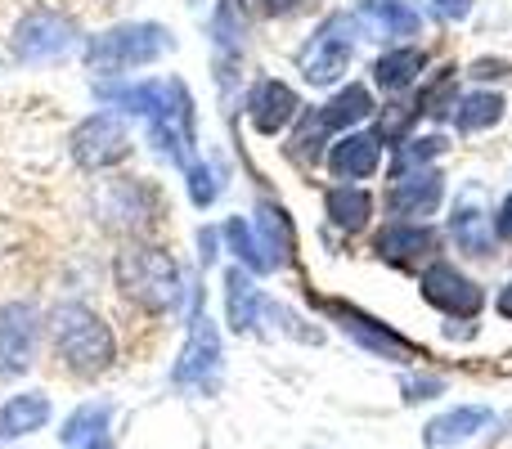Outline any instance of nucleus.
<instances>
[{
	"instance_id": "obj_1",
	"label": "nucleus",
	"mask_w": 512,
	"mask_h": 449,
	"mask_svg": "<svg viewBox=\"0 0 512 449\" xmlns=\"http://www.w3.org/2000/svg\"><path fill=\"white\" fill-rule=\"evenodd\" d=\"M50 337H54L59 360L68 364L72 373H86V378L104 373L108 364H113V355H117L113 328H108L95 310L77 306V301H63V306L50 315Z\"/></svg>"
},
{
	"instance_id": "obj_2",
	"label": "nucleus",
	"mask_w": 512,
	"mask_h": 449,
	"mask_svg": "<svg viewBox=\"0 0 512 449\" xmlns=\"http://www.w3.org/2000/svg\"><path fill=\"white\" fill-rule=\"evenodd\" d=\"M117 288L144 310H171L180 297V270L158 247H126L117 256Z\"/></svg>"
},
{
	"instance_id": "obj_3",
	"label": "nucleus",
	"mask_w": 512,
	"mask_h": 449,
	"mask_svg": "<svg viewBox=\"0 0 512 449\" xmlns=\"http://www.w3.org/2000/svg\"><path fill=\"white\" fill-rule=\"evenodd\" d=\"M167 45H171V36L162 27L131 23V27H117V32L99 36L86 50V63L95 72H126V68H140V63H153Z\"/></svg>"
},
{
	"instance_id": "obj_4",
	"label": "nucleus",
	"mask_w": 512,
	"mask_h": 449,
	"mask_svg": "<svg viewBox=\"0 0 512 449\" xmlns=\"http://www.w3.org/2000/svg\"><path fill=\"white\" fill-rule=\"evenodd\" d=\"M77 45V23L59 9H32L27 18H18L14 36H9V50L23 63H50Z\"/></svg>"
},
{
	"instance_id": "obj_5",
	"label": "nucleus",
	"mask_w": 512,
	"mask_h": 449,
	"mask_svg": "<svg viewBox=\"0 0 512 449\" xmlns=\"http://www.w3.org/2000/svg\"><path fill=\"white\" fill-rule=\"evenodd\" d=\"M351 45H355L351 14H333L315 36H310L306 50H301V72H306L310 86H333V81L346 72V63H351Z\"/></svg>"
},
{
	"instance_id": "obj_6",
	"label": "nucleus",
	"mask_w": 512,
	"mask_h": 449,
	"mask_svg": "<svg viewBox=\"0 0 512 449\" xmlns=\"http://www.w3.org/2000/svg\"><path fill=\"white\" fill-rule=\"evenodd\" d=\"M216 378H221V333L212 319H194V333L171 369V382L185 391H216Z\"/></svg>"
},
{
	"instance_id": "obj_7",
	"label": "nucleus",
	"mask_w": 512,
	"mask_h": 449,
	"mask_svg": "<svg viewBox=\"0 0 512 449\" xmlns=\"http://www.w3.org/2000/svg\"><path fill=\"white\" fill-rule=\"evenodd\" d=\"M36 342H41V315L27 301L0 310V378H18L32 369Z\"/></svg>"
},
{
	"instance_id": "obj_8",
	"label": "nucleus",
	"mask_w": 512,
	"mask_h": 449,
	"mask_svg": "<svg viewBox=\"0 0 512 449\" xmlns=\"http://www.w3.org/2000/svg\"><path fill=\"white\" fill-rule=\"evenodd\" d=\"M72 158H77L86 171H104V167H113V162H122L126 158L122 122L108 113L86 117V122L77 126V135H72Z\"/></svg>"
},
{
	"instance_id": "obj_9",
	"label": "nucleus",
	"mask_w": 512,
	"mask_h": 449,
	"mask_svg": "<svg viewBox=\"0 0 512 449\" xmlns=\"http://www.w3.org/2000/svg\"><path fill=\"white\" fill-rule=\"evenodd\" d=\"M328 315L342 324L346 337H355L360 346H369L373 355H387V360H418L414 342H405L400 333H391L387 324H378V319H369L364 310L355 306H342V301H328Z\"/></svg>"
},
{
	"instance_id": "obj_10",
	"label": "nucleus",
	"mask_w": 512,
	"mask_h": 449,
	"mask_svg": "<svg viewBox=\"0 0 512 449\" xmlns=\"http://www.w3.org/2000/svg\"><path fill=\"white\" fill-rule=\"evenodd\" d=\"M423 297L432 301V306H441L445 315H477L481 310V288L445 261H436L432 270L423 274Z\"/></svg>"
},
{
	"instance_id": "obj_11",
	"label": "nucleus",
	"mask_w": 512,
	"mask_h": 449,
	"mask_svg": "<svg viewBox=\"0 0 512 449\" xmlns=\"http://www.w3.org/2000/svg\"><path fill=\"white\" fill-rule=\"evenodd\" d=\"M373 113V99H369V90L364 86H346L342 95L333 99L328 108H319L315 117L306 122V131L297 135V144L301 149H315L319 144V135L324 131H342V126H355V122H364V117Z\"/></svg>"
},
{
	"instance_id": "obj_12",
	"label": "nucleus",
	"mask_w": 512,
	"mask_h": 449,
	"mask_svg": "<svg viewBox=\"0 0 512 449\" xmlns=\"http://www.w3.org/2000/svg\"><path fill=\"white\" fill-rule=\"evenodd\" d=\"M441 189H445L441 171L414 167V171H400L396 176L387 203L396 216H427V212H436V203H441Z\"/></svg>"
},
{
	"instance_id": "obj_13",
	"label": "nucleus",
	"mask_w": 512,
	"mask_h": 449,
	"mask_svg": "<svg viewBox=\"0 0 512 449\" xmlns=\"http://www.w3.org/2000/svg\"><path fill=\"white\" fill-rule=\"evenodd\" d=\"M297 108H301L297 95H292V86H283V81H261L248 99V117L261 135L283 131V126L297 117Z\"/></svg>"
},
{
	"instance_id": "obj_14",
	"label": "nucleus",
	"mask_w": 512,
	"mask_h": 449,
	"mask_svg": "<svg viewBox=\"0 0 512 449\" xmlns=\"http://www.w3.org/2000/svg\"><path fill=\"white\" fill-rule=\"evenodd\" d=\"M382 162V140L369 131H355V135H342V140L333 144V153H328V167H333V176L342 180H364L373 176Z\"/></svg>"
},
{
	"instance_id": "obj_15",
	"label": "nucleus",
	"mask_w": 512,
	"mask_h": 449,
	"mask_svg": "<svg viewBox=\"0 0 512 449\" xmlns=\"http://www.w3.org/2000/svg\"><path fill=\"white\" fill-rule=\"evenodd\" d=\"M490 418H495V414H490V409H481V405H459V409H450V414H441V418H432V423H427L423 445L427 449H450V445L468 441V436H477Z\"/></svg>"
},
{
	"instance_id": "obj_16",
	"label": "nucleus",
	"mask_w": 512,
	"mask_h": 449,
	"mask_svg": "<svg viewBox=\"0 0 512 449\" xmlns=\"http://www.w3.org/2000/svg\"><path fill=\"white\" fill-rule=\"evenodd\" d=\"M50 423V396L41 391H23L9 405H0V441H18V436H32Z\"/></svg>"
},
{
	"instance_id": "obj_17",
	"label": "nucleus",
	"mask_w": 512,
	"mask_h": 449,
	"mask_svg": "<svg viewBox=\"0 0 512 449\" xmlns=\"http://www.w3.org/2000/svg\"><path fill=\"white\" fill-rule=\"evenodd\" d=\"M432 243H436L432 229H423V225H391L378 234V256L405 265V261H418L423 252H432Z\"/></svg>"
},
{
	"instance_id": "obj_18",
	"label": "nucleus",
	"mask_w": 512,
	"mask_h": 449,
	"mask_svg": "<svg viewBox=\"0 0 512 449\" xmlns=\"http://www.w3.org/2000/svg\"><path fill=\"white\" fill-rule=\"evenodd\" d=\"M225 306H230V328L234 333H248L256 328V319H261V292L252 288V279L243 270H230L225 274Z\"/></svg>"
},
{
	"instance_id": "obj_19",
	"label": "nucleus",
	"mask_w": 512,
	"mask_h": 449,
	"mask_svg": "<svg viewBox=\"0 0 512 449\" xmlns=\"http://www.w3.org/2000/svg\"><path fill=\"white\" fill-rule=\"evenodd\" d=\"M423 68H427L423 50H391V54H382V59H378L373 77H378L382 90H409Z\"/></svg>"
},
{
	"instance_id": "obj_20",
	"label": "nucleus",
	"mask_w": 512,
	"mask_h": 449,
	"mask_svg": "<svg viewBox=\"0 0 512 449\" xmlns=\"http://www.w3.org/2000/svg\"><path fill=\"white\" fill-rule=\"evenodd\" d=\"M108 418H113V405H81L77 414H72L68 423H63L59 441H63V445H72V449L99 441V436L108 432Z\"/></svg>"
},
{
	"instance_id": "obj_21",
	"label": "nucleus",
	"mask_w": 512,
	"mask_h": 449,
	"mask_svg": "<svg viewBox=\"0 0 512 449\" xmlns=\"http://www.w3.org/2000/svg\"><path fill=\"white\" fill-rule=\"evenodd\" d=\"M364 18H373L378 27H387V36H414L423 27V18L405 5V0H364Z\"/></svg>"
},
{
	"instance_id": "obj_22",
	"label": "nucleus",
	"mask_w": 512,
	"mask_h": 449,
	"mask_svg": "<svg viewBox=\"0 0 512 449\" xmlns=\"http://www.w3.org/2000/svg\"><path fill=\"white\" fill-rule=\"evenodd\" d=\"M328 216H333L342 229H364L369 225V216H373V198L364 194V189H333L328 194Z\"/></svg>"
},
{
	"instance_id": "obj_23",
	"label": "nucleus",
	"mask_w": 512,
	"mask_h": 449,
	"mask_svg": "<svg viewBox=\"0 0 512 449\" xmlns=\"http://www.w3.org/2000/svg\"><path fill=\"white\" fill-rule=\"evenodd\" d=\"M459 113H454V122H459V131H481V126H495L499 113H504V99L490 95V90H477V95H468L463 104H454Z\"/></svg>"
},
{
	"instance_id": "obj_24",
	"label": "nucleus",
	"mask_w": 512,
	"mask_h": 449,
	"mask_svg": "<svg viewBox=\"0 0 512 449\" xmlns=\"http://www.w3.org/2000/svg\"><path fill=\"white\" fill-rule=\"evenodd\" d=\"M450 229H454V238H459L463 252H472V256H486L490 252V221L477 212V207H459V212H454V221H450Z\"/></svg>"
},
{
	"instance_id": "obj_25",
	"label": "nucleus",
	"mask_w": 512,
	"mask_h": 449,
	"mask_svg": "<svg viewBox=\"0 0 512 449\" xmlns=\"http://www.w3.org/2000/svg\"><path fill=\"white\" fill-rule=\"evenodd\" d=\"M225 238H230V252L239 256L248 270H274V261L265 256V247H261V238H256L243 221H230V225H225Z\"/></svg>"
},
{
	"instance_id": "obj_26",
	"label": "nucleus",
	"mask_w": 512,
	"mask_h": 449,
	"mask_svg": "<svg viewBox=\"0 0 512 449\" xmlns=\"http://www.w3.org/2000/svg\"><path fill=\"white\" fill-rule=\"evenodd\" d=\"M441 149H445V144L436 140V135H427V140H409L405 149L396 153V167L400 171H414V167H423V162H432Z\"/></svg>"
},
{
	"instance_id": "obj_27",
	"label": "nucleus",
	"mask_w": 512,
	"mask_h": 449,
	"mask_svg": "<svg viewBox=\"0 0 512 449\" xmlns=\"http://www.w3.org/2000/svg\"><path fill=\"white\" fill-rule=\"evenodd\" d=\"M216 189H221V185H216L212 171H207V167H189V194H194V203H198V207L212 203Z\"/></svg>"
},
{
	"instance_id": "obj_28",
	"label": "nucleus",
	"mask_w": 512,
	"mask_h": 449,
	"mask_svg": "<svg viewBox=\"0 0 512 449\" xmlns=\"http://www.w3.org/2000/svg\"><path fill=\"white\" fill-rule=\"evenodd\" d=\"M441 391H445L441 378H405V400H432Z\"/></svg>"
},
{
	"instance_id": "obj_29",
	"label": "nucleus",
	"mask_w": 512,
	"mask_h": 449,
	"mask_svg": "<svg viewBox=\"0 0 512 449\" xmlns=\"http://www.w3.org/2000/svg\"><path fill=\"white\" fill-rule=\"evenodd\" d=\"M436 5V14H445V18H468L472 14V0H432Z\"/></svg>"
},
{
	"instance_id": "obj_30",
	"label": "nucleus",
	"mask_w": 512,
	"mask_h": 449,
	"mask_svg": "<svg viewBox=\"0 0 512 449\" xmlns=\"http://www.w3.org/2000/svg\"><path fill=\"white\" fill-rule=\"evenodd\" d=\"M495 234L512 243V198H504V207H499V216H495Z\"/></svg>"
},
{
	"instance_id": "obj_31",
	"label": "nucleus",
	"mask_w": 512,
	"mask_h": 449,
	"mask_svg": "<svg viewBox=\"0 0 512 449\" xmlns=\"http://www.w3.org/2000/svg\"><path fill=\"white\" fill-rule=\"evenodd\" d=\"M256 5H261L265 14H288V9H297V0H256Z\"/></svg>"
},
{
	"instance_id": "obj_32",
	"label": "nucleus",
	"mask_w": 512,
	"mask_h": 449,
	"mask_svg": "<svg viewBox=\"0 0 512 449\" xmlns=\"http://www.w3.org/2000/svg\"><path fill=\"white\" fill-rule=\"evenodd\" d=\"M499 315H504V319H512V283H508L504 292H499Z\"/></svg>"
},
{
	"instance_id": "obj_33",
	"label": "nucleus",
	"mask_w": 512,
	"mask_h": 449,
	"mask_svg": "<svg viewBox=\"0 0 512 449\" xmlns=\"http://www.w3.org/2000/svg\"><path fill=\"white\" fill-rule=\"evenodd\" d=\"M81 449H113V441H108V436H99V441H90V445H81Z\"/></svg>"
}]
</instances>
